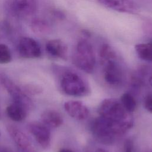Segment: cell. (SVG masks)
Listing matches in <instances>:
<instances>
[{
  "label": "cell",
  "mask_w": 152,
  "mask_h": 152,
  "mask_svg": "<svg viewBox=\"0 0 152 152\" xmlns=\"http://www.w3.org/2000/svg\"><path fill=\"white\" fill-rule=\"evenodd\" d=\"M41 119L45 125L52 128H58L64 122L62 115L54 110H48L43 112L41 115Z\"/></svg>",
  "instance_id": "4fadbf2b"
},
{
  "label": "cell",
  "mask_w": 152,
  "mask_h": 152,
  "mask_svg": "<svg viewBox=\"0 0 152 152\" xmlns=\"http://www.w3.org/2000/svg\"><path fill=\"white\" fill-rule=\"evenodd\" d=\"M120 101L128 112L132 113L135 110L137 106V102L132 94L129 93H124L121 97Z\"/></svg>",
  "instance_id": "e0dca14e"
},
{
  "label": "cell",
  "mask_w": 152,
  "mask_h": 152,
  "mask_svg": "<svg viewBox=\"0 0 152 152\" xmlns=\"http://www.w3.org/2000/svg\"><path fill=\"white\" fill-rule=\"evenodd\" d=\"M123 152H134V142L131 138L125 140L123 146Z\"/></svg>",
  "instance_id": "7402d4cb"
},
{
  "label": "cell",
  "mask_w": 152,
  "mask_h": 152,
  "mask_svg": "<svg viewBox=\"0 0 152 152\" xmlns=\"http://www.w3.org/2000/svg\"><path fill=\"white\" fill-rule=\"evenodd\" d=\"M28 129L37 143L44 149L49 148L50 144V132L46 125L39 122H32Z\"/></svg>",
  "instance_id": "ba28073f"
},
{
  "label": "cell",
  "mask_w": 152,
  "mask_h": 152,
  "mask_svg": "<svg viewBox=\"0 0 152 152\" xmlns=\"http://www.w3.org/2000/svg\"><path fill=\"white\" fill-rule=\"evenodd\" d=\"M58 152H74L72 150L68 148H62L59 150Z\"/></svg>",
  "instance_id": "cb8c5ba5"
},
{
  "label": "cell",
  "mask_w": 152,
  "mask_h": 152,
  "mask_svg": "<svg viewBox=\"0 0 152 152\" xmlns=\"http://www.w3.org/2000/svg\"><path fill=\"white\" fill-rule=\"evenodd\" d=\"M144 106L145 109L150 113H152V94H148L144 102Z\"/></svg>",
  "instance_id": "603a6c76"
},
{
  "label": "cell",
  "mask_w": 152,
  "mask_h": 152,
  "mask_svg": "<svg viewBox=\"0 0 152 152\" xmlns=\"http://www.w3.org/2000/svg\"><path fill=\"white\" fill-rule=\"evenodd\" d=\"M74 64L80 70L90 74L96 65V56L91 44L86 40H80L72 55Z\"/></svg>",
  "instance_id": "5b68a950"
},
{
  "label": "cell",
  "mask_w": 152,
  "mask_h": 152,
  "mask_svg": "<svg viewBox=\"0 0 152 152\" xmlns=\"http://www.w3.org/2000/svg\"><path fill=\"white\" fill-rule=\"evenodd\" d=\"M24 89L26 92L33 95L38 94L42 91V88L39 86L34 84H27L24 86Z\"/></svg>",
  "instance_id": "ffe728a7"
},
{
  "label": "cell",
  "mask_w": 152,
  "mask_h": 152,
  "mask_svg": "<svg viewBox=\"0 0 152 152\" xmlns=\"http://www.w3.org/2000/svg\"><path fill=\"white\" fill-rule=\"evenodd\" d=\"M18 50L21 57L27 59L37 58L42 54L41 48L37 42L28 37H22L20 40Z\"/></svg>",
  "instance_id": "52a82bcc"
},
{
  "label": "cell",
  "mask_w": 152,
  "mask_h": 152,
  "mask_svg": "<svg viewBox=\"0 0 152 152\" xmlns=\"http://www.w3.org/2000/svg\"><path fill=\"white\" fill-rule=\"evenodd\" d=\"M100 59L106 83L114 88L121 87L124 82L125 73L115 51L109 45L104 44L100 50Z\"/></svg>",
  "instance_id": "6da1fadb"
},
{
  "label": "cell",
  "mask_w": 152,
  "mask_h": 152,
  "mask_svg": "<svg viewBox=\"0 0 152 152\" xmlns=\"http://www.w3.org/2000/svg\"><path fill=\"white\" fill-rule=\"evenodd\" d=\"M91 131L94 138L100 143L112 145L126 132L118 126L99 116L91 124Z\"/></svg>",
  "instance_id": "3957f363"
},
{
  "label": "cell",
  "mask_w": 152,
  "mask_h": 152,
  "mask_svg": "<svg viewBox=\"0 0 152 152\" xmlns=\"http://www.w3.org/2000/svg\"><path fill=\"white\" fill-rule=\"evenodd\" d=\"M64 109L71 117L79 121L86 119L90 113L88 108L81 102L77 100L66 102Z\"/></svg>",
  "instance_id": "8fae6325"
},
{
  "label": "cell",
  "mask_w": 152,
  "mask_h": 152,
  "mask_svg": "<svg viewBox=\"0 0 152 152\" xmlns=\"http://www.w3.org/2000/svg\"><path fill=\"white\" fill-rule=\"evenodd\" d=\"M99 116L118 126L126 132L132 128L134 119L131 113L122 105L120 100L113 98L102 102L98 109Z\"/></svg>",
  "instance_id": "7a4b0ae2"
},
{
  "label": "cell",
  "mask_w": 152,
  "mask_h": 152,
  "mask_svg": "<svg viewBox=\"0 0 152 152\" xmlns=\"http://www.w3.org/2000/svg\"><path fill=\"white\" fill-rule=\"evenodd\" d=\"M45 49L47 53L53 58L63 60H66L67 58V46L60 39H56L48 41Z\"/></svg>",
  "instance_id": "7c38bea8"
},
{
  "label": "cell",
  "mask_w": 152,
  "mask_h": 152,
  "mask_svg": "<svg viewBox=\"0 0 152 152\" xmlns=\"http://www.w3.org/2000/svg\"><path fill=\"white\" fill-rule=\"evenodd\" d=\"M6 110L8 117L14 121H22L27 116V110L22 106L15 103L10 104Z\"/></svg>",
  "instance_id": "9a60e30c"
},
{
  "label": "cell",
  "mask_w": 152,
  "mask_h": 152,
  "mask_svg": "<svg viewBox=\"0 0 152 152\" xmlns=\"http://www.w3.org/2000/svg\"><path fill=\"white\" fill-rule=\"evenodd\" d=\"M0 84L9 93L14 103L22 106L27 110L31 109L33 106L31 100L10 79L4 75L0 74Z\"/></svg>",
  "instance_id": "8992f818"
},
{
  "label": "cell",
  "mask_w": 152,
  "mask_h": 152,
  "mask_svg": "<svg viewBox=\"0 0 152 152\" xmlns=\"http://www.w3.org/2000/svg\"><path fill=\"white\" fill-rule=\"evenodd\" d=\"M61 87L66 94L83 97L90 93V87L87 81L76 72L65 69L61 75Z\"/></svg>",
  "instance_id": "277c9868"
},
{
  "label": "cell",
  "mask_w": 152,
  "mask_h": 152,
  "mask_svg": "<svg viewBox=\"0 0 152 152\" xmlns=\"http://www.w3.org/2000/svg\"><path fill=\"white\" fill-rule=\"evenodd\" d=\"M142 30L144 34L152 38V20L144 22L142 24Z\"/></svg>",
  "instance_id": "44dd1931"
},
{
  "label": "cell",
  "mask_w": 152,
  "mask_h": 152,
  "mask_svg": "<svg viewBox=\"0 0 152 152\" xmlns=\"http://www.w3.org/2000/svg\"><path fill=\"white\" fill-rule=\"evenodd\" d=\"M12 59L11 51L5 44H0V64H5Z\"/></svg>",
  "instance_id": "d6986e66"
},
{
  "label": "cell",
  "mask_w": 152,
  "mask_h": 152,
  "mask_svg": "<svg viewBox=\"0 0 152 152\" xmlns=\"http://www.w3.org/2000/svg\"><path fill=\"white\" fill-rule=\"evenodd\" d=\"M87 152H91L90 151H87ZM95 152H109L108 151L106 150L105 149H103V148H98L96 150Z\"/></svg>",
  "instance_id": "d4e9b609"
},
{
  "label": "cell",
  "mask_w": 152,
  "mask_h": 152,
  "mask_svg": "<svg viewBox=\"0 0 152 152\" xmlns=\"http://www.w3.org/2000/svg\"><path fill=\"white\" fill-rule=\"evenodd\" d=\"M8 131L11 137L20 148L23 150L30 148L31 143L29 139L20 129L13 126H9L8 127Z\"/></svg>",
  "instance_id": "5bb4252c"
},
{
  "label": "cell",
  "mask_w": 152,
  "mask_h": 152,
  "mask_svg": "<svg viewBox=\"0 0 152 152\" xmlns=\"http://www.w3.org/2000/svg\"><path fill=\"white\" fill-rule=\"evenodd\" d=\"M31 28L36 33H44L48 31L49 26L45 21L40 19H36L31 23Z\"/></svg>",
  "instance_id": "ac0fdd59"
},
{
  "label": "cell",
  "mask_w": 152,
  "mask_h": 152,
  "mask_svg": "<svg viewBox=\"0 0 152 152\" xmlns=\"http://www.w3.org/2000/svg\"><path fill=\"white\" fill-rule=\"evenodd\" d=\"M149 83H150V86L152 87V75H151V77H150V79H149Z\"/></svg>",
  "instance_id": "484cf974"
},
{
  "label": "cell",
  "mask_w": 152,
  "mask_h": 152,
  "mask_svg": "<svg viewBox=\"0 0 152 152\" xmlns=\"http://www.w3.org/2000/svg\"><path fill=\"white\" fill-rule=\"evenodd\" d=\"M37 0H12L11 7L19 17H27L34 14L37 9Z\"/></svg>",
  "instance_id": "30bf717a"
},
{
  "label": "cell",
  "mask_w": 152,
  "mask_h": 152,
  "mask_svg": "<svg viewBox=\"0 0 152 152\" xmlns=\"http://www.w3.org/2000/svg\"><path fill=\"white\" fill-rule=\"evenodd\" d=\"M105 7L124 13H136L138 6L133 0H97Z\"/></svg>",
  "instance_id": "9c48e42d"
},
{
  "label": "cell",
  "mask_w": 152,
  "mask_h": 152,
  "mask_svg": "<svg viewBox=\"0 0 152 152\" xmlns=\"http://www.w3.org/2000/svg\"><path fill=\"white\" fill-rule=\"evenodd\" d=\"M147 152H152V150H150V151H147Z\"/></svg>",
  "instance_id": "4316f807"
},
{
  "label": "cell",
  "mask_w": 152,
  "mask_h": 152,
  "mask_svg": "<svg viewBox=\"0 0 152 152\" xmlns=\"http://www.w3.org/2000/svg\"><path fill=\"white\" fill-rule=\"evenodd\" d=\"M135 50L140 58L152 62V42L137 44L135 46Z\"/></svg>",
  "instance_id": "2e32d148"
}]
</instances>
